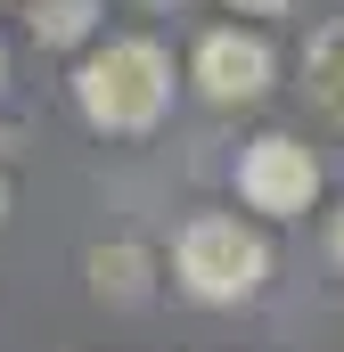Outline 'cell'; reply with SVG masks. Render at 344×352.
<instances>
[{"instance_id": "277c9868", "label": "cell", "mask_w": 344, "mask_h": 352, "mask_svg": "<svg viewBox=\"0 0 344 352\" xmlns=\"http://www.w3.org/2000/svg\"><path fill=\"white\" fill-rule=\"evenodd\" d=\"M189 82L205 107H262L279 82V58L255 25H213L197 50H189Z\"/></svg>"}, {"instance_id": "7c38bea8", "label": "cell", "mask_w": 344, "mask_h": 352, "mask_svg": "<svg viewBox=\"0 0 344 352\" xmlns=\"http://www.w3.org/2000/svg\"><path fill=\"white\" fill-rule=\"evenodd\" d=\"M148 8H180V0H148Z\"/></svg>"}, {"instance_id": "8992f818", "label": "cell", "mask_w": 344, "mask_h": 352, "mask_svg": "<svg viewBox=\"0 0 344 352\" xmlns=\"http://www.w3.org/2000/svg\"><path fill=\"white\" fill-rule=\"evenodd\" d=\"M303 90H312V107L344 123V25H320L312 33V50H303Z\"/></svg>"}, {"instance_id": "9c48e42d", "label": "cell", "mask_w": 344, "mask_h": 352, "mask_svg": "<svg viewBox=\"0 0 344 352\" xmlns=\"http://www.w3.org/2000/svg\"><path fill=\"white\" fill-rule=\"evenodd\" d=\"M328 263L344 270V205H336V213H328Z\"/></svg>"}, {"instance_id": "3957f363", "label": "cell", "mask_w": 344, "mask_h": 352, "mask_svg": "<svg viewBox=\"0 0 344 352\" xmlns=\"http://www.w3.org/2000/svg\"><path fill=\"white\" fill-rule=\"evenodd\" d=\"M238 205L262 221H303L320 205V156L295 131H262L238 148Z\"/></svg>"}, {"instance_id": "52a82bcc", "label": "cell", "mask_w": 344, "mask_h": 352, "mask_svg": "<svg viewBox=\"0 0 344 352\" xmlns=\"http://www.w3.org/2000/svg\"><path fill=\"white\" fill-rule=\"evenodd\" d=\"M98 0H33V41L41 50H90Z\"/></svg>"}, {"instance_id": "6da1fadb", "label": "cell", "mask_w": 344, "mask_h": 352, "mask_svg": "<svg viewBox=\"0 0 344 352\" xmlns=\"http://www.w3.org/2000/svg\"><path fill=\"white\" fill-rule=\"evenodd\" d=\"M74 107H83L90 131L107 140H148L172 107V58L164 41L148 33H115V41H90L83 66H74Z\"/></svg>"}, {"instance_id": "5b68a950", "label": "cell", "mask_w": 344, "mask_h": 352, "mask_svg": "<svg viewBox=\"0 0 344 352\" xmlns=\"http://www.w3.org/2000/svg\"><path fill=\"white\" fill-rule=\"evenodd\" d=\"M90 295L98 303H115V311H140L148 295H156V254L148 246H131V238H115V246H90Z\"/></svg>"}, {"instance_id": "30bf717a", "label": "cell", "mask_w": 344, "mask_h": 352, "mask_svg": "<svg viewBox=\"0 0 344 352\" xmlns=\"http://www.w3.org/2000/svg\"><path fill=\"white\" fill-rule=\"evenodd\" d=\"M8 205H17V188H8V173H0V221H8Z\"/></svg>"}, {"instance_id": "8fae6325", "label": "cell", "mask_w": 344, "mask_h": 352, "mask_svg": "<svg viewBox=\"0 0 344 352\" xmlns=\"http://www.w3.org/2000/svg\"><path fill=\"white\" fill-rule=\"evenodd\" d=\"M0 82H8V50H0Z\"/></svg>"}, {"instance_id": "7a4b0ae2", "label": "cell", "mask_w": 344, "mask_h": 352, "mask_svg": "<svg viewBox=\"0 0 344 352\" xmlns=\"http://www.w3.org/2000/svg\"><path fill=\"white\" fill-rule=\"evenodd\" d=\"M270 278V238L246 213H189L172 230V287L205 311H238L255 303Z\"/></svg>"}, {"instance_id": "ba28073f", "label": "cell", "mask_w": 344, "mask_h": 352, "mask_svg": "<svg viewBox=\"0 0 344 352\" xmlns=\"http://www.w3.org/2000/svg\"><path fill=\"white\" fill-rule=\"evenodd\" d=\"M295 0H230V16H287Z\"/></svg>"}]
</instances>
